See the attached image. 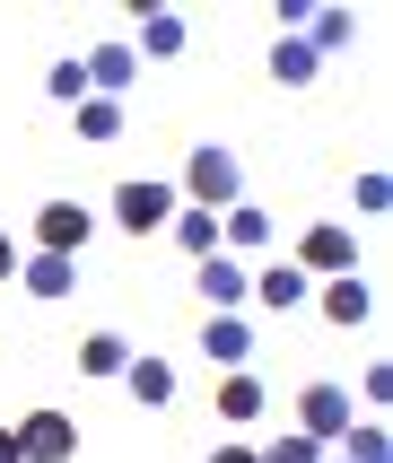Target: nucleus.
<instances>
[{
    "mask_svg": "<svg viewBox=\"0 0 393 463\" xmlns=\"http://www.w3.org/2000/svg\"><path fill=\"white\" fill-rule=\"evenodd\" d=\"M183 193H192L201 210H236V202H245V166H236V149H192Z\"/></svg>",
    "mask_w": 393,
    "mask_h": 463,
    "instance_id": "nucleus-1",
    "label": "nucleus"
},
{
    "mask_svg": "<svg viewBox=\"0 0 393 463\" xmlns=\"http://www.w3.org/2000/svg\"><path fill=\"white\" fill-rule=\"evenodd\" d=\"M192 288H201V307H210V315H245V298H254V271H245V262H228V254H201V262H192Z\"/></svg>",
    "mask_w": 393,
    "mask_h": 463,
    "instance_id": "nucleus-2",
    "label": "nucleus"
},
{
    "mask_svg": "<svg viewBox=\"0 0 393 463\" xmlns=\"http://www.w3.org/2000/svg\"><path fill=\"white\" fill-rule=\"evenodd\" d=\"M114 219H123L131 236H149V228H166V219H175V184H149V175H131V184H114Z\"/></svg>",
    "mask_w": 393,
    "mask_h": 463,
    "instance_id": "nucleus-3",
    "label": "nucleus"
},
{
    "mask_svg": "<svg viewBox=\"0 0 393 463\" xmlns=\"http://www.w3.org/2000/svg\"><path fill=\"white\" fill-rule=\"evenodd\" d=\"M18 455H26V463H70V455H79L70 411H26V420H18Z\"/></svg>",
    "mask_w": 393,
    "mask_h": 463,
    "instance_id": "nucleus-4",
    "label": "nucleus"
},
{
    "mask_svg": "<svg viewBox=\"0 0 393 463\" xmlns=\"http://www.w3.org/2000/svg\"><path fill=\"white\" fill-rule=\"evenodd\" d=\"M341 429H350V393H341V385H306V393H297V438L341 446Z\"/></svg>",
    "mask_w": 393,
    "mask_h": 463,
    "instance_id": "nucleus-5",
    "label": "nucleus"
},
{
    "mask_svg": "<svg viewBox=\"0 0 393 463\" xmlns=\"http://www.w3.org/2000/svg\"><path fill=\"white\" fill-rule=\"evenodd\" d=\"M88 236H97V219H88L79 202H44L35 210V245H44V254H79Z\"/></svg>",
    "mask_w": 393,
    "mask_h": 463,
    "instance_id": "nucleus-6",
    "label": "nucleus"
},
{
    "mask_svg": "<svg viewBox=\"0 0 393 463\" xmlns=\"http://www.w3.org/2000/svg\"><path fill=\"white\" fill-rule=\"evenodd\" d=\"M350 254H359V245H350V228H332V219H323V228H306V245H297V271H306V280H341V271H350Z\"/></svg>",
    "mask_w": 393,
    "mask_h": 463,
    "instance_id": "nucleus-7",
    "label": "nucleus"
},
{
    "mask_svg": "<svg viewBox=\"0 0 393 463\" xmlns=\"http://www.w3.org/2000/svg\"><path fill=\"white\" fill-rule=\"evenodd\" d=\"M201 350L219 367H245V359H254V324H245V315H210V324H201Z\"/></svg>",
    "mask_w": 393,
    "mask_h": 463,
    "instance_id": "nucleus-8",
    "label": "nucleus"
},
{
    "mask_svg": "<svg viewBox=\"0 0 393 463\" xmlns=\"http://www.w3.org/2000/svg\"><path fill=\"white\" fill-rule=\"evenodd\" d=\"M262 245H271V219H262L254 202L219 210V254H262Z\"/></svg>",
    "mask_w": 393,
    "mask_h": 463,
    "instance_id": "nucleus-9",
    "label": "nucleus"
},
{
    "mask_svg": "<svg viewBox=\"0 0 393 463\" xmlns=\"http://www.w3.org/2000/svg\"><path fill=\"white\" fill-rule=\"evenodd\" d=\"M306 271H297V262H271V271H262V280H254V307H271V315H297V307H306Z\"/></svg>",
    "mask_w": 393,
    "mask_h": 463,
    "instance_id": "nucleus-10",
    "label": "nucleus"
},
{
    "mask_svg": "<svg viewBox=\"0 0 393 463\" xmlns=\"http://www.w3.org/2000/svg\"><path fill=\"white\" fill-rule=\"evenodd\" d=\"M131 71H140V52H131V44H97V52H88V88H97V97H114V105H123Z\"/></svg>",
    "mask_w": 393,
    "mask_h": 463,
    "instance_id": "nucleus-11",
    "label": "nucleus"
},
{
    "mask_svg": "<svg viewBox=\"0 0 393 463\" xmlns=\"http://www.w3.org/2000/svg\"><path fill=\"white\" fill-rule=\"evenodd\" d=\"M297 35H306V52L323 61V52H350V35H359V18H350V9H306V26H297Z\"/></svg>",
    "mask_w": 393,
    "mask_h": 463,
    "instance_id": "nucleus-12",
    "label": "nucleus"
},
{
    "mask_svg": "<svg viewBox=\"0 0 393 463\" xmlns=\"http://www.w3.org/2000/svg\"><path fill=\"white\" fill-rule=\"evenodd\" d=\"M18 280H26V298H70L79 288V254H35Z\"/></svg>",
    "mask_w": 393,
    "mask_h": 463,
    "instance_id": "nucleus-13",
    "label": "nucleus"
},
{
    "mask_svg": "<svg viewBox=\"0 0 393 463\" xmlns=\"http://www.w3.org/2000/svg\"><path fill=\"white\" fill-rule=\"evenodd\" d=\"M376 315V298H367L359 271H341V280H323V324H367Z\"/></svg>",
    "mask_w": 393,
    "mask_h": 463,
    "instance_id": "nucleus-14",
    "label": "nucleus"
},
{
    "mask_svg": "<svg viewBox=\"0 0 393 463\" xmlns=\"http://www.w3.org/2000/svg\"><path fill=\"white\" fill-rule=\"evenodd\" d=\"M70 123H79V140H88V149H114L131 114H123V105H114V97H88V105H79V114H70Z\"/></svg>",
    "mask_w": 393,
    "mask_h": 463,
    "instance_id": "nucleus-15",
    "label": "nucleus"
},
{
    "mask_svg": "<svg viewBox=\"0 0 393 463\" xmlns=\"http://www.w3.org/2000/svg\"><path fill=\"white\" fill-rule=\"evenodd\" d=\"M123 385H131V402H149V411H157V402H175V359H131Z\"/></svg>",
    "mask_w": 393,
    "mask_h": 463,
    "instance_id": "nucleus-16",
    "label": "nucleus"
},
{
    "mask_svg": "<svg viewBox=\"0 0 393 463\" xmlns=\"http://www.w3.org/2000/svg\"><path fill=\"white\" fill-rule=\"evenodd\" d=\"M131 52L175 61V52H183V18H175V9H140V44H131Z\"/></svg>",
    "mask_w": 393,
    "mask_h": 463,
    "instance_id": "nucleus-17",
    "label": "nucleus"
},
{
    "mask_svg": "<svg viewBox=\"0 0 393 463\" xmlns=\"http://www.w3.org/2000/svg\"><path fill=\"white\" fill-rule=\"evenodd\" d=\"M314 71H323V61L306 52V35H280V44H271V79H280V88H314Z\"/></svg>",
    "mask_w": 393,
    "mask_h": 463,
    "instance_id": "nucleus-18",
    "label": "nucleus"
},
{
    "mask_svg": "<svg viewBox=\"0 0 393 463\" xmlns=\"http://www.w3.org/2000/svg\"><path fill=\"white\" fill-rule=\"evenodd\" d=\"M166 228H175L183 254H219V210H175Z\"/></svg>",
    "mask_w": 393,
    "mask_h": 463,
    "instance_id": "nucleus-19",
    "label": "nucleus"
},
{
    "mask_svg": "<svg viewBox=\"0 0 393 463\" xmlns=\"http://www.w3.org/2000/svg\"><path fill=\"white\" fill-rule=\"evenodd\" d=\"M123 367H131V350L114 333H88V341H79V376H123Z\"/></svg>",
    "mask_w": 393,
    "mask_h": 463,
    "instance_id": "nucleus-20",
    "label": "nucleus"
},
{
    "mask_svg": "<svg viewBox=\"0 0 393 463\" xmlns=\"http://www.w3.org/2000/svg\"><path fill=\"white\" fill-rule=\"evenodd\" d=\"M44 88H52V105H70V114H79L88 97H97V88H88V61H79V52H70V61H52V71H44Z\"/></svg>",
    "mask_w": 393,
    "mask_h": 463,
    "instance_id": "nucleus-21",
    "label": "nucleus"
},
{
    "mask_svg": "<svg viewBox=\"0 0 393 463\" xmlns=\"http://www.w3.org/2000/svg\"><path fill=\"white\" fill-rule=\"evenodd\" d=\"M219 411H228L236 429H245V420H262V385L245 376V367H228V385H219Z\"/></svg>",
    "mask_w": 393,
    "mask_h": 463,
    "instance_id": "nucleus-22",
    "label": "nucleus"
},
{
    "mask_svg": "<svg viewBox=\"0 0 393 463\" xmlns=\"http://www.w3.org/2000/svg\"><path fill=\"white\" fill-rule=\"evenodd\" d=\"M341 463H393L385 429H341Z\"/></svg>",
    "mask_w": 393,
    "mask_h": 463,
    "instance_id": "nucleus-23",
    "label": "nucleus"
},
{
    "mask_svg": "<svg viewBox=\"0 0 393 463\" xmlns=\"http://www.w3.org/2000/svg\"><path fill=\"white\" fill-rule=\"evenodd\" d=\"M350 193H359V210H393V175H385V166H367Z\"/></svg>",
    "mask_w": 393,
    "mask_h": 463,
    "instance_id": "nucleus-24",
    "label": "nucleus"
},
{
    "mask_svg": "<svg viewBox=\"0 0 393 463\" xmlns=\"http://www.w3.org/2000/svg\"><path fill=\"white\" fill-rule=\"evenodd\" d=\"M262 463H323V446H314V438H297V429H288V438L271 446V455H262Z\"/></svg>",
    "mask_w": 393,
    "mask_h": 463,
    "instance_id": "nucleus-25",
    "label": "nucleus"
},
{
    "mask_svg": "<svg viewBox=\"0 0 393 463\" xmlns=\"http://www.w3.org/2000/svg\"><path fill=\"white\" fill-rule=\"evenodd\" d=\"M210 463H262V455H254V446H236V438H228V446H210Z\"/></svg>",
    "mask_w": 393,
    "mask_h": 463,
    "instance_id": "nucleus-26",
    "label": "nucleus"
},
{
    "mask_svg": "<svg viewBox=\"0 0 393 463\" xmlns=\"http://www.w3.org/2000/svg\"><path fill=\"white\" fill-rule=\"evenodd\" d=\"M0 463H26V455H18V429H0Z\"/></svg>",
    "mask_w": 393,
    "mask_h": 463,
    "instance_id": "nucleus-27",
    "label": "nucleus"
},
{
    "mask_svg": "<svg viewBox=\"0 0 393 463\" xmlns=\"http://www.w3.org/2000/svg\"><path fill=\"white\" fill-rule=\"evenodd\" d=\"M9 271H18V245H9V236H0V280H9Z\"/></svg>",
    "mask_w": 393,
    "mask_h": 463,
    "instance_id": "nucleus-28",
    "label": "nucleus"
},
{
    "mask_svg": "<svg viewBox=\"0 0 393 463\" xmlns=\"http://www.w3.org/2000/svg\"><path fill=\"white\" fill-rule=\"evenodd\" d=\"M332 463H341V455H332Z\"/></svg>",
    "mask_w": 393,
    "mask_h": 463,
    "instance_id": "nucleus-29",
    "label": "nucleus"
}]
</instances>
